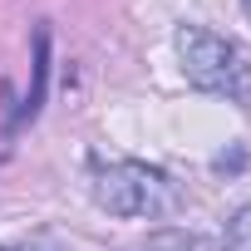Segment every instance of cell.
I'll list each match as a JSON object with an SVG mask.
<instances>
[{
  "label": "cell",
  "mask_w": 251,
  "mask_h": 251,
  "mask_svg": "<svg viewBox=\"0 0 251 251\" xmlns=\"http://www.w3.org/2000/svg\"><path fill=\"white\" fill-rule=\"evenodd\" d=\"M177 59H182V74L187 84H197L202 94H226V99H246L251 94V64L246 54L202 30V25H177Z\"/></svg>",
  "instance_id": "cell-1"
},
{
  "label": "cell",
  "mask_w": 251,
  "mask_h": 251,
  "mask_svg": "<svg viewBox=\"0 0 251 251\" xmlns=\"http://www.w3.org/2000/svg\"><path fill=\"white\" fill-rule=\"evenodd\" d=\"M231 241H236V251H251V212H241L231 222Z\"/></svg>",
  "instance_id": "cell-4"
},
{
  "label": "cell",
  "mask_w": 251,
  "mask_h": 251,
  "mask_svg": "<svg viewBox=\"0 0 251 251\" xmlns=\"http://www.w3.org/2000/svg\"><path fill=\"white\" fill-rule=\"evenodd\" d=\"M94 202L113 217H153L173 207V182L148 163H108L94 173Z\"/></svg>",
  "instance_id": "cell-2"
},
{
  "label": "cell",
  "mask_w": 251,
  "mask_h": 251,
  "mask_svg": "<svg viewBox=\"0 0 251 251\" xmlns=\"http://www.w3.org/2000/svg\"><path fill=\"white\" fill-rule=\"evenodd\" d=\"M50 30H40L35 35V89H30V99H25V108H20V118L15 123H25V118H35V108H40V99H45V74H50Z\"/></svg>",
  "instance_id": "cell-3"
}]
</instances>
